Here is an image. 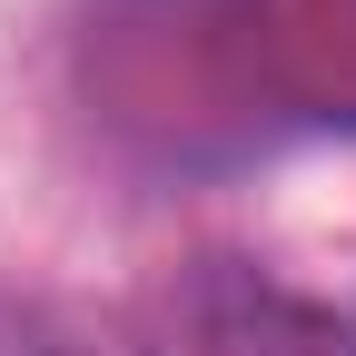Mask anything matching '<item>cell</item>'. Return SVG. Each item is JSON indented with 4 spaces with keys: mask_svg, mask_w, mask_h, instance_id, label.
Here are the masks:
<instances>
[]
</instances>
